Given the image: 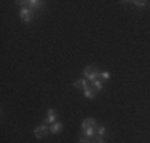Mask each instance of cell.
<instances>
[{
    "label": "cell",
    "mask_w": 150,
    "mask_h": 143,
    "mask_svg": "<svg viewBox=\"0 0 150 143\" xmlns=\"http://www.w3.org/2000/svg\"><path fill=\"white\" fill-rule=\"evenodd\" d=\"M83 95H85V97H88V99H93V97H94V91H93L91 88H86L83 91Z\"/></svg>",
    "instance_id": "8"
},
{
    "label": "cell",
    "mask_w": 150,
    "mask_h": 143,
    "mask_svg": "<svg viewBox=\"0 0 150 143\" xmlns=\"http://www.w3.org/2000/svg\"><path fill=\"white\" fill-rule=\"evenodd\" d=\"M83 73H85V78H86V80H90V81H96V78L99 76V72L96 70L93 65L86 67V69L83 70Z\"/></svg>",
    "instance_id": "2"
},
{
    "label": "cell",
    "mask_w": 150,
    "mask_h": 143,
    "mask_svg": "<svg viewBox=\"0 0 150 143\" xmlns=\"http://www.w3.org/2000/svg\"><path fill=\"white\" fill-rule=\"evenodd\" d=\"M94 143H104V142H102V138H99V140H98V142H94Z\"/></svg>",
    "instance_id": "14"
},
{
    "label": "cell",
    "mask_w": 150,
    "mask_h": 143,
    "mask_svg": "<svg viewBox=\"0 0 150 143\" xmlns=\"http://www.w3.org/2000/svg\"><path fill=\"white\" fill-rule=\"evenodd\" d=\"M80 143H91V142L88 140V138H81V140H80Z\"/></svg>",
    "instance_id": "13"
},
{
    "label": "cell",
    "mask_w": 150,
    "mask_h": 143,
    "mask_svg": "<svg viewBox=\"0 0 150 143\" xmlns=\"http://www.w3.org/2000/svg\"><path fill=\"white\" fill-rule=\"evenodd\" d=\"M50 130H51L53 134H58V132L62 130V124H61V123H54V124L51 126V129H50Z\"/></svg>",
    "instance_id": "7"
},
{
    "label": "cell",
    "mask_w": 150,
    "mask_h": 143,
    "mask_svg": "<svg viewBox=\"0 0 150 143\" xmlns=\"http://www.w3.org/2000/svg\"><path fill=\"white\" fill-rule=\"evenodd\" d=\"M19 16H21V19H23L24 22H27V21H30V18H32V11L29 8H23L19 11Z\"/></svg>",
    "instance_id": "4"
},
{
    "label": "cell",
    "mask_w": 150,
    "mask_h": 143,
    "mask_svg": "<svg viewBox=\"0 0 150 143\" xmlns=\"http://www.w3.org/2000/svg\"><path fill=\"white\" fill-rule=\"evenodd\" d=\"M104 132H105V127L101 126V127H99V135H104Z\"/></svg>",
    "instance_id": "12"
},
{
    "label": "cell",
    "mask_w": 150,
    "mask_h": 143,
    "mask_svg": "<svg viewBox=\"0 0 150 143\" xmlns=\"http://www.w3.org/2000/svg\"><path fill=\"white\" fill-rule=\"evenodd\" d=\"M48 132H51L46 126H38V127H35V130H34V134H35V137L37 138H45L46 135H48Z\"/></svg>",
    "instance_id": "3"
},
{
    "label": "cell",
    "mask_w": 150,
    "mask_h": 143,
    "mask_svg": "<svg viewBox=\"0 0 150 143\" xmlns=\"http://www.w3.org/2000/svg\"><path fill=\"white\" fill-rule=\"evenodd\" d=\"M54 121H56V111L53 108H50L48 111H46V123H53V124H54Z\"/></svg>",
    "instance_id": "5"
},
{
    "label": "cell",
    "mask_w": 150,
    "mask_h": 143,
    "mask_svg": "<svg viewBox=\"0 0 150 143\" xmlns=\"http://www.w3.org/2000/svg\"><path fill=\"white\" fill-rule=\"evenodd\" d=\"M81 130H83L85 137L90 138L91 135L94 134V130H96V121H94V118H86V119L81 123Z\"/></svg>",
    "instance_id": "1"
},
{
    "label": "cell",
    "mask_w": 150,
    "mask_h": 143,
    "mask_svg": "<svg viewBox=\"0 0 150 143\" xmlns=\"http://www.w3.org/2000/svg\"><path fill=\"white\" fill-rule=\"evenodd\" d=\"M101 78H102V80H109V78H110V73H109V72H102V73H101Z\"/></svg>",
    "instance_id": "11"
},
{
    "label": "cell",
    "mask_w": 150,
    "mask_h": 143,
    "mask_svg": "<svg viewBox=\"0 0 150 143\" xmlns=\"http://www.w3.org/2000/svg\"><path fill=\"white\" fill-rule=\"evenodd\" d=\"M93 88H94L96 91H102V83H101V81H98V80L93 81Z\"/></svg>",
    "instance_id": "9"
},
{
    "label": "cell",
    "mask_w": 150,
    "mask_h": 143,
    "mask_svg": "<svg viewBox=\"0 0 150 143\" xmlns=\"http://www.w3.org/2000/svg\"><path fill=\"white\" fill-rule=\"evenodd\" d=\"M74 88H80V89H86L88 88V83H86V78H83V80H78V81H75L74 83Z\"/></svg>",
    "instance_id": "6"
},
{
    "label": "cell",
    "mask_w": 150,
    "mask_h": 143,
    "mask_svg": "<svg viewBox=\"0 0 150 143\" xmlns=\"http://www.w3.org/2000/svg\"><path fill=\"white\" fill-rule=\"evenodd\" d=\"M27 3H29V5L32 6V8H37V6L40 5L42 2H38V0H30V2H27Z\"/></svg>",
    "instance_id": "10"
}]
</instances>
